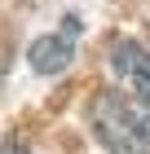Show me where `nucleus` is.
I'll return each instance as SVG.
<instances>
[{
  "label": "nucleus",
  "mask_w": 150,
  "mask_h": 154,
  "mask_svg": "<svg viewBox=\"0 0 150 154\" xmlns=\"http://www.w3.org/2000/svg\"><path fill=\"white\" fill-rule=\"evenodd\" d=\"M106 62H110V75L119 79L128 97H141L150 101V48L137 44V40H110L106 44Z\"/></svg>",
  "instance_id": "f03ea898"
},
{
  "label": "nucleus",
  "mask_w": 150,
  "mask_h": 154,
  "mask_svg": "<svg viewBox=\"0 0 150 154\" xmlns=\"http://www.w3.org/2000/svg\"><path fill=\"white\" fill-rule=\"evenodd\" d=\"M75 35H80V22L75 18H66V26L62 31H53V35H40L31 44V66L40 75H58L71 66V57H75Z\"/></svg>",
  "instance_id": "7ed1b4c3"
},
{
  "label": "nucleus",
  "mask_w": 150,
  "mask_h": 154,
  "mask_svg": "<svg viewBox=\"0 0 150 154\" xmlns=\"http://www.w3.org/2000/svg\"><path fill=\"white\" fill-rule=\"evenodd\" d=\"M88 123L110 154H150V101L128 93H97L88 106Z\"/></svg>",
  "instance_id": "f257e3e1"
},
{
  "label": "nucleus",
  "mask_w": 150,
  "mask_h": 154,
  "mask_svg": "<svg viewBox=\"0 0 150 154\" xmlns=\"http://www.w3.org/2000/svg\"><path fill=\"white\" fill-rule=\"evenodd\" d=\"M0 154H22V150H0Z\"/></svg>",
  "instance_id": "20e7f679"
}]
</instances>
